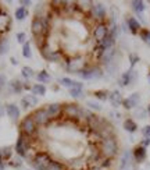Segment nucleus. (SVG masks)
Listing matches in <instances>:
<instances>
[{
	"instance_id": "1",
	"label": "nucleus",
	"mask_w": 150,
	"mask_h": 170,
	"mask_svg": "<svg viewBox=\"0 0 150 170\" xmlns=\"http://www.w3.org/2000/svg\"><path fill=\"white\" fill-rule=\"evenodd\" d=\"M100 153L104 156V158L113 159L114 156L118 153V142L116 135L108 137V138L101 140L100 142Z\"/></svg>"
},
{
	"instance_id": "2",
	"label": "nucleus",
	"mask_w": 150,
	"mask_h": 170,
	"mask_svg": "<svg viewBox=\"0 0 150 170\" xmlns=\"http://www.w3.org/2000/svg\"><path fill=\"white\" fill-rule=\"evenodd\" d=\"M52 162H53L52 158H50L46 152H38L32 160V166L36 170H46V167Z\"/></svg>"
},
{
	"instance_id": "3",
	"label": "nucleus",
	"mask_w": 150,
	"mask_h": 170,
	"mask_svg": "<svg viewBox=\"0 0 150 170\" xmlns=\"http://www.w3.org/2000/svg\"><path fill=\"white\" fill-rule=\"evenodd\" d=\"M79 74H81L84 80H96V78H101L103 71H101L100 67L93 66V67H85Z\"/></svg>"
},
{
	"instance_id": "4",
	"label": "nucleus",
	"mask_w": 150,
	"mask_h": 170,
	"mask_svg": "<svg viewBox=\"0 0 150 170\" xmlns=\"http://www.w3.org/2000/svg\"><path fill=\"white\" fill-rule=\"evenodd\" d=\"M21 131L24 135H32V134L36 131V123L32 118V116H27L24 120L21 121Z\"/></svg>"
},
{
	"instance_id": "5",
	"label": "nucleus",
	"mask_w": 150,
	"mask_h": 170,
	"mask_svg": "<svg viewBox=\"0 0 150 170\" xmlns=\"http://www.w3.org/2000/svg\"><path fill=\"white\" fill-rule=\"evenodd\" d=\"M108 30H110V28L107 27L106 22H99L96 27H95V30H93V38L100 43L101 41L108 35Z\"/></svg>"
},
{
	"instance_id": "6",
	"label": "nucleus",
	"mask_w": 150,
	"mask_h": 170,
	"mask_svg": "<svg viewBox=\"0 0 150 170\" xmlns=\"http://www.w3.org/2000/svg\"><path fill=\"white\" fill-rule=\"evenodd\" d=\"M81 110H82V107L79 106V105H75V103H68L63 109L64 114L70 118H79L81 117Z\"/></svg>"
},
{
	"instance_id": "7",
	"label": "nucleus",
	"mask_w": 150,
	"mask_h": 170,
	"mask_svg": "<svg viewBox=\"0 0 150 170\" xmlns=\"http://www.w3.org/2000/svg\"><path fill=\"white\" fill-rule=\"evenodd\" d=\"M32 118L35 120L36 126L38 124H39V126H44V124H47L50 121V118H49V116H47L44 109H36V110L32 113Z\"/></svg>"
},
{
	"instance_id": "8",
	"label": "nucleus",
	"mask_w": 150,
	"mask_h": 170,
	"mask_svg": "<svg viewBox=\"0 0 150 170\" xmlns=\"http://www.w3.org/2000/svg\"><path fill=\"white\" fill-rule=\"evenodd\" d=\"M91 11L96 20H104L106 18V7H104L101 3H92L91 6Z\"/></svg>"
},
{
	"instance_id": "9",
	"label": "nucleus",
	"mask_w": 150,
	"mask_h": 170,
	"mask_svg": "<svg viewBox=\"0 0 150 170\" xmlns=\"http://www.w3.org/2000/svg\"><path fill=\"white\" fill-rule=\"evenodd\" d=\"M27 149H28V141H27V135L21 134L18 137V141L15 144V151L20 156H27Z\"/></svg>"
},
{
	"instance_id": "10",
	"label": "nucleus",
	"mask_w": 150,
	"mask_h": 170,
	"mask_svg": "<svg viewBox=\"0 0 150 170\" xmlns=\"http://www.w3.org/2000/svg\"><path fill=\"white\" fill-rule=\"evenodd\" d=\"M44 110H46V113H47V116H49V118L52 120V118L59 117L60 114L63 113V106L60 103H50V105H47Z\"/></svg>"
},
{
	"instance_id": "11",
	"label": "nucleus",
	"mask_w": 150,
	"mask_h": 170,
	"mask_svg": "<svg viewBox=\"0 0 150 170\" xmlns=\"http://www.w3.org/2000/svg\"><path fill=\"white\" fill-rule=\"evenodd\" d=\"M135 78H136V73L133 71V69H129L128 71H125V73H122V74H121L120 80H118V82H120L121 86H128Z\"/></svg>"
},
{
	"instance_id": "12",
	"label": "nucleus",
	"mask_w": 150,
	"mask_h": 170,
	"mask_svg": "<svg viewBox=\"0 0 150 170\" xmlns=\"http://www.w3.org/2000/svg\"><path fill=\"white\" fill-rule=\"evenodd\" d=\"M139 101H140V96H139L138 92H135V94H132L131 96H128L127 99H124V101H122V106L125 107L127 110H131V109L138 106Z\"/></svg>"
},
{
	"instance_id": "13",
	"label": "nucleus",
	"mask_w": 150,
	"mask_h": 170,
	"mask_svg": "<svg viewBox=\"0 0 150 170\" xmlns=\"http://www.w3.org/2000/svg\"><path fill=\"white\" fill-rule=\"evenodd\" d=\"M146 148L145 146H142L139 144L138 146H135L132 151V156H133V159H135V162L136 163H142V162H145V159H146Z\"/></svg>"
},
{
	"instance_id": "14",
	"label": "nucleus",
	"mask_w": 150,
	"mask_h": 170,
	"mask_svg": "<svg viewBox=\"0 0 150 170\" xmlns=\"http://www.w3.org/2000/svg\"><path fill=\"white\" fill-rule=\"evenodd\" d=\"M67 69H68V71H72V73H81L85 67H84V63L79 59H71L67 63Z\"/></svg>"
},
{
	"instance_id": "15",
	"label": "nucleus",
	"mask_w": 150,
	"mask_h": 170,
	"mask_svg": "<svg viewBox=\"0 0 150 170\" xmlns=\"http://www.w3.org/2000/svg\"><path fill=\"white\" fill-rule=\"evenodd\" d=\"M116 52L117 50L114 49V47H111V49H107L104 50L103 56L100 57V62L101 64H104V66H108V64H111L114 62V56H116Z\"/></svg>"
},
{
	"instance_id": "16",
	"label": "nucleus",
	"mask_w": 150,
	"mask_h": 170,
	"mask_svg": "<svg viewBox=\"0 0 150 170\" xmlns=\"http://www.w3.org/2000/svg\"><path fill=\"white\" fill-rule=\"evenodd\" d=\"M32 34L35 36H44V32H43V27H42V22H40V18L39 17H35L34 21H32Z\"/></svg>"
},
{
	"instance_id": "17",
	"label": "nucleus",
	"mask_w": 150,
	"mask_h": 170,
	"mask_svg": "<svg viewBox=\"0 0 150 170\" xmlns=\"http://www.w3.org/2000/svg\"><path fill=\"white\" fill-rule=\"evenodd\" d=\"M127 24H128L129 31L132 32L133 35H135V34H139V32H140V22L136 20L135 17H129L128 20H127Z\"/></svg>"
},
{
	"instance_id": "18",
	"label": "nucleus",
	"mask_w": 150,
	"mask_h": 170,
	"mask_svg": "<svg viewBox=\"0 0 150 170\" xmlns=\"http://www.w3.org/2000/svg\"><path fill=\"white\" fill-rule=\"evenodd\" d=\"M108 99H110L111 105H113L114 107H118L120 105H122V96H121L120 91H113L110 95H108Z\"/></svg>"
},
{
	"instance_id": "19",
	"label": "nucleus",
	"mask_w": 150,
	"mask_h": 170,
	"mask_svg": "<svg viewBox=\"0 0 150 170\" xmlns=\"http://www.w3.org/2000/svg\"><path fill=\"white\" fill-rule=\"evenodd\" d=\"M7 114L10 116L13 120H17L20 117V109H18L17 105H7Z\"/></svg>"
},
{
	"instance_id": "20",
	"label": "nucleus",
	"mask_w": 150,
	"mask_h": 170,
	"mask_svg": "<svg viewBox=\"0 0 150 170\" xmlns=\"http://www.w3.org/2000/svg\"><path fill=\"white\" fill-rule=\"evenodd\" d=\"M124 130L128 131V133H135L138 130V124L132 118H127V120H124Z\"/></svg>"
},
{
	"instance_id": "21",
	"label": "nucleus",
	"mask_w": 150,
	"mask_h": 170,
	"mask_svg": "<svg viewBox=\"0 0 150 170\" xmlns=\"http://www.w3.org/2000/svg\"><path fill=\"white\" fill-rule=\"evenodd\" d=\"M114 43H116V39H114L113 36H110V35H107V36L104 38V39L101 41L99 45H100L104 50H107V49H111V47L114 46Z\"/></svg>"
},
{
	"instance_id": "22",
	"label": "nucleus",
	"mask_w": 150,
	"mask_h": 170,
	"mask_svg": "<svg viewBox=\"0 0 150 170\" xmlns=\"http://www.w3.org/2000/svg\"><path fill=\"white\" fill-rule=\"evenodd\" d=\"M131 166V152L127 151L125 153L122 155V158H121V165H120V169L121 170H127Z\"/></svg>"
},
{
	"instance_id": "23",
	"label": "nucleus",
	"mask_w": 150,
	"mask_h": 170,
	"mask_svg": "<svg viewBox=\"0 0 150 170\" xmlns=\"http://www.w3.org/2000/svg\"><path fill=\"white\" fill-rule=\"evenodd\" d=\"M131 6H132L133 11L139 15L143 13V10H145V3L140 2V0H133V2H131Z\"/></svg>"
},
{
	"instance_id": "24",
	"label": "nucleus",
	"mask_w": 150,
	"mask_h": 170,
	"mask_svg": "<svg viewBox=\"0 0 150 170\" xmlns=\"http://www.w3.org/2000/svg\"><path fill=\"white\" fill-rule=\"evenodd\" d=\"M40 22H42V27H43V32H44V36L49 34L50 31V18L46 17V15H40Z\"/></svg>"
},
{
	"instance_id": "25",
	"label": "nucleus",
	"mask_w": 150,
	"mask_h": 170,
	"mask_svg": "<svg viewBox=\"0 0 150 170\" xmlns=\"http://www.w3.org/2000/svg\"><path fill=\"white\" fill-rule=\"evenodd\" d=\"M38 103V99L35 98V96H25L24 99H22V105H24L25 107H31V106H35V105Z\"/></svg>"
},
{
	"instance_id": "26",
	"label": "nucleus",
	"mask_w": 150,
	"mask_h": 170,
	"mask_svg": "<svg viewBox=\"0 0 150 170\" xmlns=\"http://www.w3.org/2000/svg\"><path fill=\"white\" fill-rule=\"evenodd\" d=\"M28 17V10L25 7H18L15 10V18L17 20H25Z\"/></svg>"
},
{
	"instance_id": "27",
	"label": "nucleus",
	"mask_w": 150,
	"mask_h": 170,
	"mask_svg": "<svg viewBox=\"0 0 150 170\" xmlns=\"http://www.w3.org/2000/svg\"><path fill=\"white\" fill-rule=\"evenodd\" d=\"M36 78H38V81H39V84H46V82L50 81V75L47 74V71H44V70H42V71L36 75Z\"/></svg>"
},
{
	"instance_id": "28",
	"label": "nucleus",
	"mask_w": 150,
	"mask_h": 170,
	"mask_svg": "<svg viewBox=\"0 0 150 170\" xmlns=\"http://www.w3.org/2000/svg\"><path fill=\"white\" fill-rule=\"evenodd\" d=\"M32 92L34 94H36V95L43 96L44 94H46V86H44L43 84H35L32 86Z\"/></svg>"
},
{
	"instance_id": "29",
	"label": "nucleus",
	"mask_w": 150,
	"mask_h": 170,
	"mask_svg": "<svg viewBox=\"0 0 150 170\" xmlns=\"http://www.w3.org/2000/svg\"><path fill=\"white\" fill-rule=\"evenodd\" d=\"M139 36H140V39H142L145 43L150 45V30H146V28H143V30H140V32H139Z\"/></svg>"
},
{
	"instance_id": "30",
	"label": "nucleus",
	"mask_w": 150,
	"mask_h": 170,
	"mask_svg": "<svg viewBox=\"0 0 150 170\" xmlns=\"http://www.w3.org/2000/svg\"><path fill=\"white\" fill-rule=\"evenodd\" d=\"M11 156V148L10 146H6V148L0 149V159L2 160H6Z\"/></svg>"
},
{
	"instance_id": "31",
	"label": "nucleus",
	"mask_w": 150,
	"mask_h": 170,
	"mask_svg": "<svg viewBox=\"0 0 150 170\" xmlns=\"http://www.w3.org/2000/svg\"><path fill=\"white\" fill-rule=\"evenodd\" d=\"M11 88L15 94H20V92L22 91V84L18 81V80H14V81H11Z\"/></svg>"
},
{
	"instance_id": "32",
	"label": "nucleus",
	"mask_w": 150,
	"mask_h": 170,
	"mask_svg": "<svg viewBox=\"0 0 150 170\" xmlns=\"http://www.w3.org/2000/svg\"><path fill=\"white\" fill-rule=\"evenodd\" d=\"M8 47H10V45H8L7 39L0 41V54H4L6 52H8Z\"/></svg>"
},
{
	"instance_id": "33",
	"label": "nucleus",
	"mask_w": 150,
	"mask_h": 170,
	"mask_svg": "<svg viewBox=\"0 0 150 170\" xmlns=\"http://www.w3.org/2000/svg\"><path fill=\"white\" fill-rule=\"evenodd\" d=\"M70 95H71L72 98H82V96H84V91L79 88H71L70 89Z\"/></svg>"
},
{
	"instance_id": "34",
	"label": "nucleus",
	"mask_w": 150,
	"mask_h": 170,
	"mask_svg": "<svg viewBox=\"0 0 150 170\" xmlns=\"http://www.w3.org/2000/svg\"><path fill=\"white\" fill-rule=\"evenodd\" d=\"M93 94H95V96H96L97 99H100V101H106V99L108 98V95H110L107 91H104V89L103 91H95Z\"/></svg>"
},
{
	"instance_id": "35",
	"label": "nucleus",
	"mask_w": 150,
	"mask_h": 170,
	"mask_svg": "<svg viewBox=\"0 0 150 170\" xmlns=\"http://www.w3.org/2000/svg\"><path fill=\"white\" fill-rule=\"evenodd\" d=\"M63 169H64V167H63L61 163L56 162V160H53V162L46 167V170H63Z\"/></svg>"
},
{
	"instance_id": "36",
	"label": "nucleus",
	"mask_w": 150,
	"mask_h": 170,
	"mask_svg": "<svg viewBox=\"0 0 150 170\" xmlns=\"http://www.w3.org/2000/svg\"><path fill=\"white\" fill-rule=\"evenodd\" d=\"M22 54H24V57H27V59L31 57V45L28 42L24 43V46H22Z\"/></svg>"
},
{
	"instance_id": "37",
	"label": "nucleus",
	"mask_w": 150,
	"mask_h": 170,
	"mask_svg": "<svg viewBox=\"0 0 150 170\" xmlns=\"http://www.w3.org/2000/svg\"><path fill=\"white\" fill-rule=\"evenodd\" d=\"M21 73H22V75H24L25 78H31V77L34 75V70L31 69V67H24Z\"/></svg>"
},
{
	"instance_id": "38",
	"label": "nucleus",
	"mask_w": 150,
	"mask_h": 170,
	"mask_svg": "<svg viewBox=\"0 0 150 170\" xmlns=\"http://www.w3.org/2000/svg\"><path fill=\"white\" fill-rule=\"evenodd\" d=\"M61 84L64 86H70V88H74L75 81L74 80H70V78H61Z\"/></svg>"
},
{
	"instance_id": "39",
	"label": "nucleus",
	"mask_w": 150,
	"mask_h": 170,
	"mask_svg": "<svg viewBox=\"0 0 150 170\" xmlns=\"http://www.w3.org/2000/svg\"><path fill=\"white\" fill-rule=\"evenodd\" d=\"M129 60H131V69H133V66L139 62V57L136 54H129Z\"/></svg>"
},
{
	"instance_id": "40",
	"label": "nucleus",
	"mask_w": 150,
	"mask_h": 170,
	"mask_svg": "<svg viewBox=\"0 0 150 170\" xmlns=\"http://www.w3.org/2000/svg\"><path fill=\"white\" fill-rule=\"evenodd\" d=\"M142 134H143L145 138L150 140V126H145V127H143L142 128Z\"/></svg>"
},
{
	"instance_id": "41",
	"label": "nucleus",
	"mask_w": 150,
	"mask_h": 170,
	"mask_svg": "<svg viewBox=\"0 0 150 170\" xmlns=\"http://www.w3.org/2000/svg\"><path fill=\"white\" fill-rule=\"evenodd\" d=\"M17 41L20 43H27L25 41H27V35L24 34V32H20V34H17Z\"/></svg>"
},
{
	"instance_id": "42",
	"label": "nucleus",
	"mask_w": 150,
	"mask_h": 170,
	"mask_svg": "<svg viewBox=\"0 0 150 170\" xmlns=\"http://www.w3.org/2000/svg\"><path fill=\"white\" fill-rule=\"evenodd\" d=\"M86 105H88L89 107L95 109V110H100V109H101V106H100V105H99V103H96V102H92V101H89V102H88V103H86Z\"/></svg>"
},
{
	"instance_id": "43",
	"label": "nucleus",
	"mask_w": 150,
	"mask_h": 170,
	"mask_svg": "<svg viewBox=\"0 0 150 170\" xmlns=\"http://www.w3.org/2000/svg\"><path fill=\"white\" fill-rule=\"evenodd\" d=\"M57 60H60V53L59 52H53L52 57H50V62H57Z\"/></svg>"
},
{
	"instance_id": "44",
	"label": "nucleus",
	"mask_w": 150,
	"mask_h": 170,
	"mask_svg": "<svg viewBox=\"0 0 150 170\" xmlns=\"http://www.w3.org/2000/svg\"><path fill=\"white\" fill-rule=\"evenodd\" d=\"M140 145L142 146H145V148H147V146L150 145V140H147V138H145L142 141V142H140Z\"/></svg>"
},
{
	"instance_id": "45",
	"label": "nucleus",
	"mask_w": 150,
	"mask_h": 170,
	"mask_svg": "<svg viewBox=\"0 0 150 170\" xmlns=\"http://www.w3.org/2000/svg\"><path fill=\"white\" fill-rule=\"evenodd\" d=\"M4 85H6V77L0 74V88H3Z\"/></svg>"
},
{
	"instance_id": "46",
	"label": "nucleus",
	"mask_w": 150,
	"mask_h": 170,
	"mask_svg": "<svg viewBox=\"0 0 150 170\" xmlns=\"http://www.w3.org/2000/svg\"><path fill=\"white\" fill-rule=\"evenodd\" d=\"M110 162H111V159H108V158H106L104 159V162H103V167H107V166H110Z\"/></svg>"
},
{
	"instance_id": "47",
	"label": "nucleus",
	"mask_w": 150,
	"mask_h": 170,
	"mask_svg": "<svg viewBox=\"0 0 150 170\" xmlns=\"http://www.w3.org/2000/svg\"><path fill=\"white\" fill-rule=\"evenodd\" d=\"M21 4H22V6H29V4H31V2H27V0H22Z\"/></svg>"
},
{
	"instance_id": "48",
	"label": "nucleus",
	"mask_w": 150,
	"mask_h": 170,
	"mask_svg": "<svg viewBox=\"0 0 150 170\" xmlns=\"http://www.w3.org/2000/svg\"><path fill=\"white\" fill-rule=\"evenodd\" d=\"M11 62H13V64H18V63H17V60H15L14 57H13V59H11Z\"/></svg>"
},
{
	"instance_id": "49",
	"label": "nucleus",
	"mask_w": 150,
	"mask_h": 170,
	"mask_svg": "<svg viewBox=\"0 0 150 170\" xmlns=\"http://www.w3.org/2000/svg\"><path fill=\"white\" fill-rule=\"evenodd\" d=\"M147 113L150 114V103H149V106H147Z\"/></svg>"
},
{
	"instance_id": "50",
	"label": "nucleus",
	"mask_w": 150,
	"mask_h": 170,
	"mask_svg": "<svg viewBox=\"0 0 150 170\" xmlns=\"http://www.w3.org/2000/svg\"><path fill=\"white\" fill-rule=\"evenodd\" d=\"M149 80H150V71H149Z\"/></svg>"
}]
</instances>
